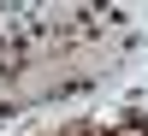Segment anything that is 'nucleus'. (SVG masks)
I'll return each instance as SVG.
<instances>
[{"instance_id": "1", "label": "nucleus", "mask_w": 148, "mask_h": 136, "mask_svg": "<svg viewBox=\"0 0 148 136\" xmlns=\"http://www.w3.org/2000/svg\"><path fill=\"white\" fill-rule=\"evenodd\" d=\"M53 136H101V124H59Z\"/></svg>"}]
</instances>
